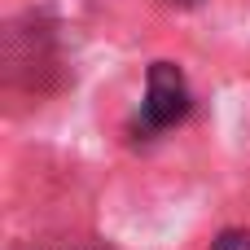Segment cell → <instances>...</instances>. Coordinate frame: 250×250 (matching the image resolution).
<instances>
[{
	"label": "cell",
	"instance_id": "obj_1",
	"mask_svg": "<svg viewBox=\"0 0 250 250\" xmlns=\"http://www.w3.org/2000/svg\"><path fill=\"white\" fill-rule=\"evenodd\" d=\"M193 110V92H189V79L176 62H154L149 75H145V101H141V114H136V127L145 136H158L176 123H185Z\"/></svg>",
	"mask_w": 250,
	"mask_h": 250
},
{
	"label": "cell",
	"instance_id": "obj_2",
	"mask_svg": "<svg viewBox=\"0 0 250 250\" xmlns=\"http://www.w3.org/2000/svg\"><path fill=\"white\" fill-rule=\"evenodd\" d=\"M211 250H250V229H224L211 242Z\"/></svg>",
	"mask_w": 250,
	"mask_h": 250
},
{
	"label": "cell",
	"instance_id": "obj_3",
	"mask_svg": "<svg viewBox=\"0 0 250 250\" xmlns=\"http://www.w3.org/2000/svg\"><path fill=\"white\" fill-rule=\"evenodd\" d=\"M176 4H198V0H176Z\"/></svg>",
	"mask_w": 250,
	"mask_h": 250
}]
</instances>
